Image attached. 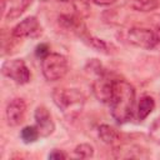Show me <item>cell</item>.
I'll use <instances>...</instances> for the list:
<instances>
[{
  "label": "cell",
  "mask_w": 160,
  "mask_h": 160,
  "mask_svg": "<svg viewBox=\"0 0 160 160\" xmlns=\"http://www.w3.org/2000/svg\"><path fill=\"white\" fill-rule=\"evenodd\" d=\"M110 111L119 124L128 122L134 116L135 109V89L126 80L116 79L112 98L110 100Z\"/></svg>",
  "instance_id": "6da1fadb"
},
{
  "label": "cell",
  "mask_w": 160,
  "mask_h": 160,
  "mask_svg": "<svg viewBox=\"0 0 160 160\" xmlns=\"http://www.w3.org/2000/svg\"><path fill=\"white\" fill-rule=\"evenodd\" d=\"M124 40L136 48L142 49H154L160 44V26L154 29L142 28V26H132L124 32Z\"/></svg>",
  "instance_id": "7a4b0ae2"
},
{
  "label": "cell",
  "mask_w": 160,
  "mask_h": 160,
  "mask_svg": "<svg viewBox=\"0 0 160 160\" xmlns=\"http://www.w3.org/2000/svg\"><path fill=\"white\" fill-rule=\"evenodd\" d=\"M52 100L55 105L64 112L78 111L85 102V96L78 89L56 88L52 91Z\"/></svg>",
  "instance_id": "3957f363"
},
{
  "label": "cell",
  "mask_w": 160,
  "mask_h": 160,
  "mask_svg": "<svg viewBox=\"0 0 160 160\" xmlns=\"http://www.w3.org/2000/svg\"><path fill=\"white\" fill-rule=\"evenodd\" d=\"M41 70L44 78L48 81H58L62 79L69 70L68 60L61 54L50 52L44 59H41Z\"/></svg>",
  "instance_id": "277c9868"
},
{
  "label": "cell",
  "mask_w": 160,
  "mask_h": 160,
  "mask_svg": "<svg viewBox=\"0 0 160 160\" xmlns=\"http://www.w3.org/2000/svg\"><path fill=\"white\" fill-rule=\"evenodd\" d=\"M1 71L6 78L14 80L18 84L22 85L30 81V76H31L30 70L26 66L25 61L21 59H12L5 61L2 64Z\"/></svg>",
  "instance_id": "5b68a950"
},
{
  "label": "cell",
  "mask_w": 160,
  "mask_h": 160,
  "mask_svg": "<svg viewBox=\"0 0 160 160\" xmlns=\"http://www.w3.org/2000/svg\"><path fill=\"white\" fill-rule=\"evenodd\" d=\"M115 81L116 79L110 76L106 71L99 76L92 82V92L95 98L104 102V104H110V100L112 98L114 88H115Z\"/></svg>",
  "instance_id": "8992f818"
},
{
  "label": "cell",
  "mask_w": 160,
  "mask_h": 160,
  "mask_svg": "<svg viewBox=\"0 0 160 160\" xmlns=\"http://www.w3.org/2000/svg\"><path fill=\"white\" fill-rule=\"evenodd\" d=\"M34 118H35V126L38 128L40 136L46 138L54 132L55 124L52 121L51 114L49 112V110L45 106H42V105L38 106L34 112Z\"/></svg>",
  "instance_id": "52a82bcc"
},
{
  "label": "cell",
  "mask_w": 160,
  "mask_h": 160,
  "mask_svg": "<svg viewBox=\"0 0 160 160\" xmlns=\"http://www.w3.org/2000/svg\"><path fill=\"white\" fill-rule=\"evenodd\" d=\"M41 32V28L39 25V21L35 16H29L20 21L14 29H12V36L18 39L24 38H34Z\"/></svg>",
  "instance_id": "ba28073f"
},
{
  "label": "cell",
  "mask_w": 160,
  "mask_h": 160,
  "mask_svg": "<svg viewBox=\"0 0 160 160\" xmlns=\"http://www.w3.org/2000/svg\"><path fill=\"white\" fill-rule=\"evenodd\" d=\"M6 120L10 126H16L24 121L26 114V104L22 99L15 98L6 106Z\"/></svg>",
  "instance_id": "9c48e42d"
},
{
  "label": "cell",
  "mask_w": 160,
  "mask_h": 160,
  "mask_svg": "<svg viewBox=\"0 0 160 160\" xmlns=\"http://www.w3.org/2000/svg\"><path fill=\"white\" fill-rule=\"evenodd\" d=\"M59 24L65 30H69V31L76 34L79 38L85 31H88L85 24L75 15H61V16H59Z\"/></svg>",
  "instance_id": "30bf717a"
},
{
  "label": "cell",
  "mask_w": 160,
  "mask_h": 160,
  "mask_svg": "<svg viewBox=\"0 0 160 160\" xmlns=\"http://www.w3.org/2000/svg\"><path fill=\"white\" fill-rule=\"evenodd\" d=\"M32 0H9V6L5 10V19L14 20L25 12V10L31 5Z\"/></svg>",
  "instance_id": "8fae6325"
},
{
  "label": "cell",
  "mask_w": 160,
  "mask_h": 160,
  "mask_svg": "<svg viewBox=\"0 0 160 160\" xmlns=\"http://www.w3.org/2000/svg\"><path fill=\"white\" fill-rule=\"evenodd\" d=\"M98 134L101 141L105 142L106 145H116L120 141V134L110 125H106V124L100 125Z\"/></svg>",
  "instance_id": "7c38bea8"
},
{
  "label": "cell",
  "mask_w": 160,
  "mask_h": 160,
  "mask_svg": "<svg viewBox=\"0 0 160 160\" xmlns=\"http://www.w3.org/2000/svg\"><path fill=\"white\" fill-rule=\"evenodd\" d=\"M126 4L135 11L150 12L160 6V0H128Z\"/></svg>",
  "instance_id": "4fadbf2b"
},
{
  "label": "cell",
  "mask_w": 160,
  "mask_h": 160,
  "mask_svg": "<svg viewBox=\"0 0 160 160\" xmlns=\"http://www.w3.org/2000/svg\"><path fill=\"white\" fill-rule=\"evenodd\" d=\"M82 41L85 44H88L89 46H91L92 49H95L96 51H100V52H104V54H110V48L111 45H109L106 41H104L102 39H99V38H95L92 35H90L88 31H85L81 36Z\"/></svg>",
  "instance_id": "5bb4252c"
},
{
  "label": "cell",
  "mask_w": 160,
  "mask_h": 160,
  "mask_svg": "<svg viewBox=\"0 0 160 160\" xmlns=\"http://www.w3.org/2000/svg\"><path fill=\"white\" fill-rule=\"evenodd\" d=\"M155 108V101L151 96H142L138 104V111H136V115H138V119L141 121L144 119H146L154 110Z\"/></svg>",
  "instance_id": "9a60e30c"
},
{
  "label": "cell",
  "mask_w": 160,
  "mask_h": 160,
  "mask_svg": "<svg viewBox=\"0 0 160 160\" xmlns=\"http://www.w3.org/2000/svg\"><path fill=\"white\" fill-rule=\"evenodd\" d=\"M20 136L25 144H31V142H35L38 140V138L40 136V132H39L36 126H25L21 130Z\"/></svg>",
  "instance_id": "2e32d148"
},
{
  "label": "cell",
  "mask_w": 160,
  "mask_h": 160,
  "mask_svg": "<svg viewBox=\"0 0 160 160\" xmlns=\"http://www.w3.org/2000/svg\"><path fill=\"white\" fill-rule=\"evenodd\" d=\"M74 156L78 159H89L94 156V148L90 144H80L74 149Z\"/></svg>",
  "instance_id": "e0dca14e"
},
{
  "label": "cell",
  "mask_w": 160,
  "mask_h": 160,
  "mask_svg": "<svg viewBox=\"0 0 160 160\" xmlns=\"http://www.w3.org/2000/svg\"><path fill=\"white\" fill-rule=\"evenodd\" d=\"M149 135L154 142L160 145V118H156L151 122V125L149 128Z\"/></svg>",
  "instance_id": "ac0fdd59"
},
{
  "label": "cell",
  "mask_w": 160,
  "mask_h": 160,
  "mask_svg": "<svg viewBox=\"0 0 160 160\" xmlns=\"http://www.w3.org/2000/svg\"><path fill=\"white\" fill-rule=\"evenodd\" d=\"M86 70L90 71V72H92V74H95L96 76H99V75H101V74L105 72V69L102 68L101 62L99 60H96V59H91L86 64Z\"/></svg>",
  "instance_id": "d6986e66"
},
{
  "label": "cell",
  "mask_w": 160,
  "mask_h": 160,
  "mask_svg": "<svg viewBox=\"0 0 160 160\" xmlns=\"http://www.w3.org/2000/svg\"><path fill=\"white\" fill-rule=\"evenodd\" d=\"M49 50H50V49H49V46H48L46 44H40V45H38V46H36L35 54H36V56H38V58L44 59L46 55H49V54H50V51H49Z\"/></svg>",
  "instance_id": "ffe728a7"
},
{
  "label": "cell",
  "mask_w": 160,
  "mask_h": 160,
  "mask_svg": "<svg viewBox=\"0 0 160 160\" xmlns=\"http://www.w3.org/2000/svg\"><path fill=\"white\" fill-rule=\"evenodd\" d=\"M68 155L61 151V150H52L50 154H49V159H58V160H62V159H66Z\"/></svg>",
  "instance_id": "44dd1931"
},
{
  "label": "cell",
  "mask_w": 160,
  "mask_h": 160,
  "mask_svg": "<svg viewBox=\"0 0 160 160\" xmlns=\"http://www.w3.org/2000/svg\"><path fill=\"white\" fill-rule=\"evenodd\" d=\"M91 1L99 6H110L115 2H118V0H91Z\"/></svg>",
  "instance_id": "7402d4cb"
},
{
  "label": "cell",
  "mask_w": 160,
  "mask_h": 160,
  "mask_svg": "<svg viewBox=\"0 0 160 160\" xmlns=\"http://www.w3.org/2000/svg\"><path fill=\"white\" fill-rule=\"evenodd\" d=\"M42 1H46V0H42ZM60 1H66V0H60Z\"/></svg>",
  "instance_id": "603a6c76"
}]
</instances>
